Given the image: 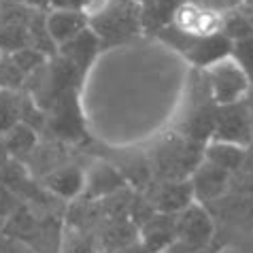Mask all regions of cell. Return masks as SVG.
I'll list each match as a JSON object with an SVG mask.
<instances>
[{"label":"cell","mask_w":253,"mask_h":253,"mask_svg":"<svg viewBox=\"0 0 253 253\" xmlns=\"http://www.w3.org/2000/svg\"><path fill=\"white\" fill-rule=\"evenodd\" d=\"M140 26H143L140 6L132 0H119L89 19V30L96 34L98 41H109V43H119L128 37H134Z\"/></svg>","instance_id":"1"},{"label":"cell","mask_w":253,"mask_h":253,"mask_svg":"<svg viewBox=\"0 0 253 253\" xmlns=\"http://www.w3.org/2000/svg\"><path fill=\"white\" fill-rule=\"evenodd\" d=\"M162 37L170 45L177 47L196 66H213L215 62L228 58L230 47H232V43L221 32L211 34V37H192V34L181 32L179 28H174L172 24L162 28Z\"/></svg>","instance_id":"2"},{"label":"cell","mask_w":253,"mask_h":253,"mask_svg":"<svg viewBox=\"0 0 253 253\" xmlns=\"http://www.w3.org/2000/svg\"><path fill=\"white\" fill-rule=\"evenodd\" d=\"M207 77H209L211 98H213V102L219 104V107L238 102L249 87V77L243 73L241 66H238L230 55L219 62H215L213 66H209Z\"/></svg>","instance_id":"3"},{"label":"cell","mask_w":253,"mask_h":253,"mask_svg":"<svg viewBox=\"0 0 253 253\" xmlns=\"http://www.w3.org/2000/svg\"><path fill=\"white\" fill-rule=\"evenodd\" d=\"M253 136V122L249 109L241 102L223 104L217 109V124L213 138L219 143H232L238 147H247Z\"/></svg>","instance_id":"4"},{"label":"cell","mask_w":253,"mask_h":253,"mask_svg":"<svg viewBox=\"0 0 253 253\" xmlns=\"http://www.w3.org/2000/svg\"><path fill=\"white\" fill-rule=\"evenodd\" d=\"M177 236L181 245L189 251H198L211 241L213 236V221L205 213V209L189 205L179 213L177 219Z\"/></svg>","instance_id":"5"},{"label":"cell","mask_w":253,"mask_h":253,"mask_svg":"<svg viewBox=\"0 0 253 253\" xmlns=\"http://www.w3.org/2000/svg\"><path fill=\"white\" fill-rule=\"evenodd\" d=\"M177 19H174V28L181 32L192 34V37H211V34L221 32V17L219 13L209 11L205 6L189 4V6H179L177 9Z\"/></svg>","instance_id":"6"},{"label":"cell","mask_w":253,"mask_h":253,"mask_svg":"<svg viewBox=\"0 0 253 253\" xmlns=\"http://www.w3.org/2000/svg\"><path fill=\"white\" fill-rule=\"evenodd\" d=\"M228 177H230V172H226L223 168L202 160L200 164L194 168L192 179H189L194 198L200 200V202H209V200L219 198L228 185Z\"/></svg>","instance_id":"7"},{"label":"cell","mask_w":253,"mask_h":253,"mask_svg":"<svg viewBox=\"0 0 253 253\" xmlns=\"http://www.w3.org/2000/svg\"><path fill=\"white\" fill-rule=\"evenodd\" d=\"M47 32L55 45H64L77 34H81L85 28H89V17L85 11L77 9H53L45 17Z\"/></svg>","instance_id":"8"},{"label":"cell","mask_w":253,"mask_h":253,"mask_svg":"<svg viewBox=\"0 0 253 253\" xmlns=\"http://www.w3.org/2000/svg\"><path fill=\"white\" fill-rule=\"evenodd\" d=\"M98 45H100L98 37L89 30V28H85L81 34H77L75 39H70L68 43L60 45L62 47L60 53L66 62H70V64L75 66L77 73H83V70L89 66V62L94 60V55L98 51Z\"/></svg>","instance_id":"9"},{"label":"cell","mask_w":253,"mask_h":253,"mask_svg":"<svg viewBox=\"0 0 253 253\" xmlns=\"http://www.w3.org/2000/svg\"><path fill=\"white\" fill-rule=\"evenodd\" d=\"M194 200L192 185L189 181H170V183L162 185V189L156 196V207L162 213H181L183 209H187Z\"/></svg>","instance_id":"10"},{"label":"cell","mask_w":253,"mask_h":253,"mask_svg":"<svg viewBox=\"0 0 253 253\" xmlns=\"http://www.w3.org/2000/svg\"><path fill=\"white\" fill-rule=\"evenodd\" d=\"M202 160H207V162H211V164L223 168L226 172H232V170H236V168L243 164V160H245V147L213 140V143H211L207 149L202 151Z\"/></svg>","instance_id":"11"},{"label":"cell","mask_w":253,"mask_h":253,"mask_svg":"<svg viewBox=\"0 0 253 253\" xmlns=\"http://www.w3.org/2000/svg\"><path fill=\"white\" fill-rule=\"evenodd\" d=\"M177 236V221H170L168 217H156L147 223L145 228V247L151 253H158L166 249L172 243V238Z\"/></svg>","instance_id":"12"},{"label":"cell","mask_w":253,"mask_h":253,"mask_svg":"<svg viewBox=\"0 0 253 253\" xmlns=\"http://www.w3.org/2000/svg\"><path fill=\"white\" fill-rule=\"evenodd\" d=\"M47 183L55 194L62 196V198H73L75 194H79V189L85 183V177H83V172L79 168L66 166V168H60V170L49 174Z\"/></svg>","instance_id":"13"},{"label":"cell","mask_w":253,"mask_h":253,"mask_svg":"<svg viewBox=\"0 0 253 253\" xmlns=\"http://www.w3.org/2000/svg\"><path fill=\"white\" fill-rule=\"evenodd\" d=\"M122 174H119L113 166H107V164H100L96 166L87 177V187L92 196H107L111 192H115L117 187H122Z\"/></svg>","instance_id":"14"},{"label":"cell","mask_w":253,"mask_h":253,"mask_svg":"<svg viewBox=\"0 0 253 253\" xmlns=\"http://www.w3.org/2000/svg\"><path fill=\"white\" fill-rule=\"evenodd\" d=\"M215 124H217V109L200 107L187 119V136L192 138L194 143H202V140L213 136Z\"/></svg>","instance_id":"15"},{"label":"cell","mask_w":253,"mask_h":253,"mask_svg":"<svg viewBox=\"0 0 253 253\" xmlns=\"http://www.w3.org/2000/svg\"><path fill=\"white\" fill-rule=\"evenodd\" d=\"M221 34L230 43L253 37V15H247V13H243L238 9L226 13L221 17Z\"/></svg>","instance_id":"16"},{"label":"cell","mask_w":253,"mask_h":253,"mask_svg":"<svg viewBox=\"0 0 253 253\" xmlns=\"http://www.w3.org/2000/svg\"><path fill=\"white\" fill-rule=\"evenodd\" d=\"M181 0H147V4L140 9L143 15V26L164 28L170 22V17L177 13Z\"/></svg>","instance_id":"17"},{"label":"cell","mask_w":253,"mask_h":253,"mask_svg":"<svg viewBox=\"0 0 253 253\" xmlns=\"http://www.w3.org/2000/svg\"><path fill=\"white\" fill-rule=\"evenodd\" d=\"M2 143L9 153H28L37 143V132H34L32 126L17 122L9 132H4Z\"/></svg>","instance_id":"18"},{"label":"cell","mask_w":253,"mask_h":253,"mask_svg":"<svg viewBox=\"0 0 253 253\" xmlns=\"http://www.w3.org/2000/svg\"><path fill=\"white\" fill-rule=\"evenodd\" d=\"M230 58L241 66L243 73L249 77V81H253V37L234 41L230 47Z\"/></svg>","instance_id":"19"},{"label":"cell","mask_w":253,"mask_h":253,"mask_svg":"<svg viewBox=\"0 0 253 253\" xmlns=\"http://www.w3.org/2000/svg\"><path fill=\"white\" fill-rule=\"evenodd\" d=\"M0 47L9 49L13 53L24 47H30V32L24 26H17V24L6 26L0 30Z\"/></svg>","instance_id":"20"},{"label":"cell","mask_w":253,"mask_h":253,"mask_svg":"<svg viewBox=\"0 0 253 253\" xmlns=\"http://www.w3.org/2000/svg\"><path fill=\"white\" fill-rule=\"evenodd\" d=\"M19 117V102L9 92L0 89V134L9 132L17 124Z\"/></svg>","instance_id":"21"},{"label":"cell","mask_w":253,"mask_h":253,"mask_svg":"<svg viewBox=\"0 0 253 253\" xmlns=\"http://www.w3.org/2000/svg\"><path fill=\"white\" fill-rule=\"evenodd\" d=\"M11 60L15 62L17 68L22 70L24 75H28V73H32V70H37L39 66H43L45 53H41L39 49H34V47H24L15 53H11Z\"/></svg>","instance_id":"22"},{"label":"cell","mask_w":253,"mask_h":253,"mask_svg":"<svg viewBox=\"0 0 253 253\" xmlns=\"http://www.w3.org/2000/svg\"><path fill=\"white\" fill-rule=\"evenodd\" d=\"M24 73L17 68V64L11 60V55H2L0 58V89H9V87H15L22 83L24 79Z\"/></svg>","instance_id":"23"},{"label":"cell","mask_w":253,"mask_h":253,"mask_svg":"<svg viewBox=\"0 0 253 253\" xmlns=\"http://www.w3.org/2000/svg\"><path fill=\"white\" fill-rule=\"evenodd\" d=\"M241 2H243V0H194V4L205 6V9L215 11V13H219V15L238 9V6H241Z\"/></svg>","instance_id":"24"},{"label":"cell","mask_w":253,"mask_h":253,"mask_svg":"<svg viewBox=\"0 0 253 253\" xmlns=\"http://www.w3.org/2000/svg\"><path fill=\"white\" fill-rule=\"evenodd\" d=\"M49 4H53L55 9H77V11H83V6L89 4V0H49Z\"/></svg>","instance_id":"25"},{"label":"cell","mask_w":253,"mask_h":253,"mask_svg":"<svg viewBox=\"0 0 253 253\" xmlns=\"http://www.w3.org/2000/svg\"><path fill=\"white\" fill-rule=\"evenodd\" d=\"M11 209H13V198H11V194L6 192L4 187H0V217L6 215Z\"/></svg>","instance_id":"26"},{"label":"cell","mask_w":253,"mask_h":253,"mask_svg":"<svg viewBox=\"0 0 253 253\" xmlns=\"http://www.w3.org/2000/svg\"><path fill=\"white\" fill-rule=\"evenodd\" d=\"M119 253H151L145 245H130V247H124L119 249Z\"/></svg>","instance_id":"27"},{"label":"cell","mask_w":253,"mask_h":253,"mask_svg":"<svg viewBox=\"0 0 253 253\" xmlns=\"http://www.w3.org/2000/svg\"><path fill=\"white\" fill-rule=\"evenodd\" d=\"M6 153H9V151H6V147H4V143H2V140H0V166H4Z\"/></svg>","instance_id":"28"},{"label":"cell","mask_w":253,"mask_h":253,"mask_svg":"<svg viewBox=\"0 0 253 253\" xmlns=\"http://www.w3.org/2000/svg\"><path fill=\"white\" fill-rule=\"evenodd\" d=\"M185 253H194V251H189V249H185Z\"/></svg>","instance_id":"29"}]
</instances>
